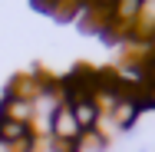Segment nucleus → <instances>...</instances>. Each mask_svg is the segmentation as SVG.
Masks as SVG:
<instances>
[{"instance_id": "nucleus-1", "label": "nucleus", "mask_w": 155, "mask_h": 152, "mask_svg": "<svg viewBox=\"0 0 155 152\" xmlns=\"http://www.w3.org/2000/svg\"><path fill=\"white\" fill-rule=\"evenodd\" d=\"M50 139H60V142H79L83 139V129L73 116V109L63 103L60 109L53 113V122H50Z\"/></svg>"}, {"instance_id": "nucleus-2", "label": "nucleus", "mask_w": 155, "mask_h": 152, "mask_svg": "<svg viewBox=\"0 0 155 152\" xmlns=\"http://www.w3.org/2000/svg\"><path fill=\"white\" fill-rule=\"evenodd\" d=\"M0 119H13V122H33V99H23V96H13V93L3 90V99H0Z\"/></svg>"}, {"instance_id": "nucleus-3", "label": "nucleus", "mask_w": 155, "mask_h": 152, "mask_svg": "<svg viewBox=\"0 0 155 152\" xmlns=\"http://www.w3.org/2000/svg\"><path fill=\"white\" fill-rule=\"evenodd\" d=\"M69 109H73V116H76V122H79L83 132H93L96 126H99V116L102 113H99V106H96L93 99H76Z\"/></svg>"}, {"instance_id": "nucleus-4", "label": "nucleus", "mask_w": 155, "mask_h": 152, "mask_svg": "<svg viewBox=\"0 0 155 152\" xmlns=\"http://www.w3.org/2000/svg\"><path fill=\"white\" fill-rule=\"evenodd\" d=\"M139 113H142V109H139V103H135L132 96H125L122 103H119V109L112 113V122L119 126V132H125V129H132V126H135Z\"/></svg>"}, {"instance_id": "nucleus-5", "label": "nucleus", "mask_w": 155, "mask_h": 152, "mask_svg": "<svg viewBox=\"0 0 155 152\" xmlns=\"http://www.w3.org/2000/svg\"><path fill=\"white\" fill-rule=\"evenodd\" d=\"M33 132V126H27V122H13V119H0V139L13 149V146H20L27 136Z\"/></svg>"}, {"instance_id": "nucleus-6", "label": "nucleus", "mask_w": 155, "mask_h": 152, "mask_svg": "<svg viewBox=\"0 0 155 152\" xmlns=\"http://www.w3.org/2000/svg\"><path fill=\"white\" fill-rule=\"evenodd\" d=\"M79 142H83V149H86V152H102L106 146H109V139H106L99 129H93V132H83V139H79Z\"/></svg>"}, {"instance_id": "nucleus-7", "label": "nucleus", "mask_w": 155, "mask_h": 152, "mask_svg": "<svg viewBox=\"0 0 155 152\" xmlns=\"http://www.w3.org/2000/svg\"><path fill=\"white\" fill-rule=\"evenodd\" d=\"M132 99L139 103V109H155V79H149V83L135 93Z\"/></svg>"}, {"instance_id": "nucleus-8", "label": "nucleus", "mask_w": 155, "mask_h": 152, "mask_svg": "<svg viewBox=\"0 0 155 152\" xmlns=\"http://www.w3.org/2000/svg\"><path fill=\"white\" fill-rule=\"evenodd\" d=\"M50 152H83V142H60V139H50Z\"/></svg>"}, {"instance_id": "nucleus-9", "label": "nucleus", "mask_w": 155, "mask_h": 152, "mask_svg": "<svg viewBox=\"0 0 155 152\" xmlns=\"http://www.w3.org/2000/svg\"><path fill=\"white\" fill-rule=\"evenodd\" d=\"M145 69H149V79H155V50H152V56L145 60Z\"/></svg>"}, {"instance_id": "nucleus-10", "label": "nucleus", "mask_w": 155, "mask_h": 152, "mask_svg": "<svg viewBox=\"0 0 155 152\" xmlns=\"http://www.w3.org/2000/svg\"><path fill=\"white\" fill-rule=\"evenodd\" d=\"M0 152H13V149H10V146H7V142H3V139H0Z\"/></svg>"}, {"instance_id": "nucleus-11", "label": "nucleus", "mask_w": 155, "mask_h": 152, "mask_svg": "<svg viewBox=\"0 0 155 152\" xmlns=\"http://www.w3.org/2000/svg\"><path fill=\"white\" fill-rule=\"evenodd\" d=\"M139 152H149V149H139Z\"/></svg>"}, {"instance_id": "nucleus-12", "label": "nucleus", "mask_w": 155, "mask_h": 152, "mask_svg": "<svg viewBox=\"0 0 155 152\" xmlns=\"http://www.w3.org/2000/svg\"><path fill=\"white\" fill-rule=\"evenodd\" d=\"M152 46H155V40H152Z\"/></svg>"}]
</instances>
